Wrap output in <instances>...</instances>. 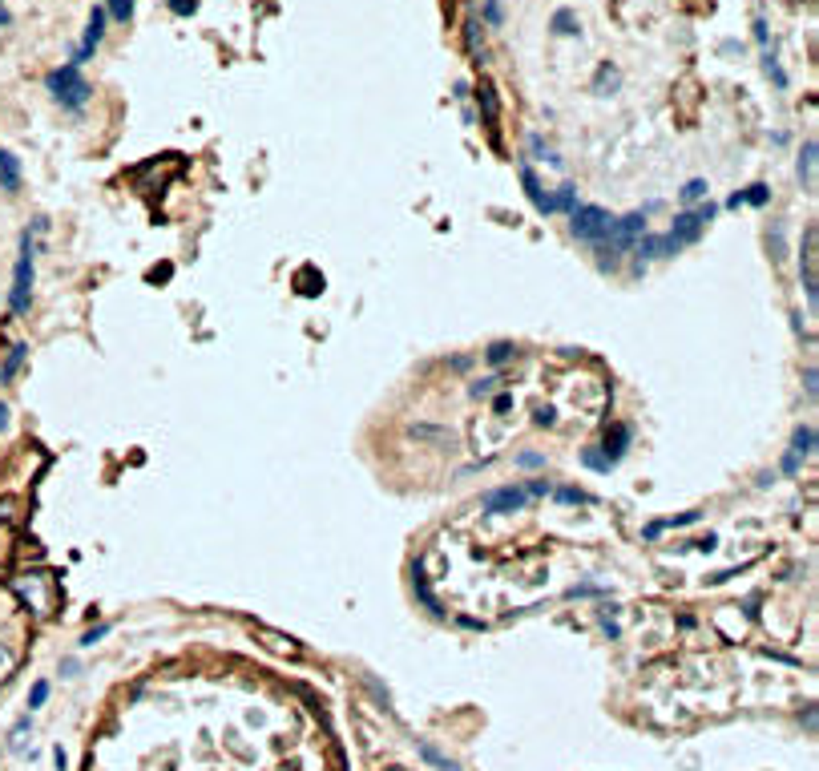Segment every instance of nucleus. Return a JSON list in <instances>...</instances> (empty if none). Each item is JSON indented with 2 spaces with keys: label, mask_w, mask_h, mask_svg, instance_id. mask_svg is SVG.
I'll list each match as a JSON object with an SVG mask.
<instances>
[{
  "label": "nucleus",
  "mask_w": 819,
  "mask_h": 771,
  "mask_svg": "<svg viewBox=\"0 0 819 771\" xmlns=\"http://www.w3.org/2000/svg\"><path fill=\"white\" fill-rule=\"evenodd\" d=\"M573 230H577L582 238H609L614 230H618V223L606 218V211H594V206H589V211L573 214Z\"/></svg>",
  "instance_id": "obj_1"
},
{
  "label": "nucleus",
  "mask_w": 819,
  "mask_h": 771,
  "mask_svg": "<svg viewBox=\"0 0 819 771\" xmlns=\"http://www.w3.org/2000/svg\"><path fill=\"white\" fill-rule=\"evenodd\" d=\"M28 287H33V250L25 243V255L16 262V283H13V312H25L28 307Z\"/></svg>",
  "instance_id": "obj_2"
},
{
  "label": "nucleus",
  "mask_w": 819,
  "mask_h": 771,
  "mask_svg": "<svg viewBox=\"0 0 819 771\" xmlns=\"http://www.w3.org/2000/svg\"><path fill=\"white\" fill-rule=\"evenodd\" d=\"M53 89H61V97L69 101V105H81V101H85V93H89V89L81 85L77 69H61V73H53Z\"/></svg>",
  "instance_id": "obj_3"
},
{
  "label": "nucleus",
  "mask_w": 819,
  "mask_h": 771,
  "mask_svg": "<svg viewBox=\"0 0 819 771\" xmlns=\"http://www.w3.org/2000/svg\"><path fill=\"white\" fill-rule=\"evenodd\" d=\"M525 489H500V493H493V497L484 501V509L488 513H513V509H521L525 505Z\"/></svg>",
  "instance_id": "obj_4"
},
{
  "label": "nucleus",
  "mask_w": 819,
  "mask_h": 771,
  "mask_svg": "<svg viewBox=\"0 0 819 771\" xmlns=\"http://www.w3.org/2000/svg\"><path fill=\"white\" fill-rule=\"evenodd\" d=\"M0 178H4V190H16V162L4 149H0Z\"/></svg>",
  "instance_id": "obj_5"
},
{
  "label": "nucleus",
  "mask_w": 819,
  "mask_h": 771,
  "mask_svg": "<svg viewBox=\"0 0 819 771\" xmlns=\"http://www.w3.org/2000/svg\"><path fill=\"white\" fill-rule=\"evenodd\" d=\"M13 666H16V650H9V647H0V683L13 674Z\"/></svg>",
  "instance_id": "obj_6"
},
{
  "label": "nucleus",
  "mask_w": 819,
  "mask_h": 771,
  "mask_svg": "<svg viewBox=\"0 0 819 771\" xmlns=\"http://www.w3.org/2000/svg\"><path fill=\"white\" fill-rule=\"evenodd\" d=\"M262 634L271 638V647H274V650H287V654H299V647H295V642H291V638H279V634H271V630H262Z\"/></svg>",
  "instance_id": "obj_7"
},
{
  "label": "nucleus",
  "mask_w": 819,
  "mask_h": 771,
  "mask_svg": "<svg viewBox=\"0 0 819 771\" xmlns=\"http://www.w3.org/2000/svg\"><path fill=\"white\" fill-rule=\"evenodd\" d=\"M21 356H25V348H13V356H9V363L0 368V380H9V376L16 372V363H21Z\"/></svg>",
  "instance_id": "obj_8"
},
{
  "label": "nucleus",
  "mask_w": 819,
  "mask_h": 771,
  "mask_svg": "<svg viewBox=\"0 0 819 771\" xmlns=\"http://www.w3.org/2000/svg\"><path fill=\"white\" fill-rule=\"evenodd\" d=\"M45 698H49V683H37L33 686V695H28V707H41Z\"/></svg>",
  "instance_id": "obj_9"
},
{
  "label": "nucleus",
  "mask_w": 819,
  "mask_h": 771,
  "mask_svg": "<svg viewBox=\"0 0 819 771\" xmlns=\"http://www.w3.org/2000/svg\"><path fill=\"white\" fill-rule=\"evenodd\" d=\"M109 4H113V13L122 16V21L129 16V9H134V0H109Z\"/></svg>",
  "instance_id": "obj_10"
},
{
  "label": "nucleus",
  "mask_w": 819,
  "mask_h": 771,
  "mask_svg": "<svg viewBox=\"0 0 819 771\" xmlns=\"http://www.w3.org/2000/svg\"><path fill=\"white\" fill-rule=\"evenodd\" d=\"M488 356H493V363H500V360H505V356H509V348L500 344V348H493V351H488Z\"/></svg>",
  "instance_id": "obj_11"
},
{
  "label": "nucleus",
  "mask_w": 819,
  "mask_h": 771,
  "mask_svg": "<svg viewBox=\"0 0 819 771\" xmlns=\"http://www.w3.org/2000/svg\"><path fill=\"white\" fill-rule=\"evenodd\" d=\"M4 424H9V408H4V404H0V428H4Z\"/></svg>",
  "instance_id": "obj_12"
}]
</instances>
